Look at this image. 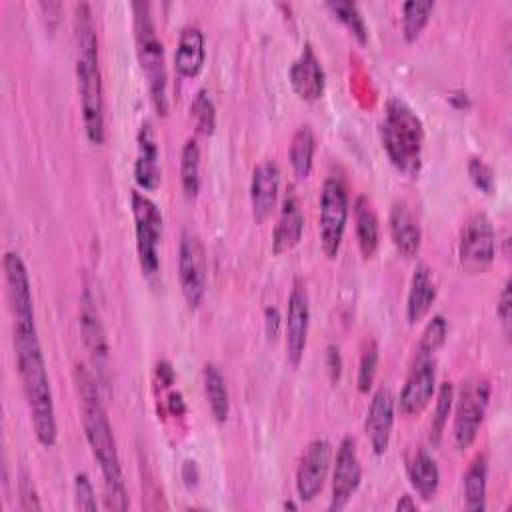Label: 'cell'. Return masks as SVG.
<instances>
[{
	"label": "cell",
	"instance_id": "ffe728a7",
	"mask_svg": "<svg viewBox=\"0 0 512 512\" xmlns=\"http://www.w3.org/2000/svg\"><path fill=\"white\" fill-rule=\"evenodd\" d=\"M160 152L150 122H144L138 132V154L134 162V180L142 190L154 192L160 186Z\"/></svg>",
	"mask_w": 512,
	"mask_h": 512
},
{
	"label": "cell",
	"instance_id": "44dd1931",
	"mask_svg": "<svg viewBox=\"0 0 512 512\" xmlns=\"http://www.w3.org/2000/svg\"><path fill=\"white\" fill-rule=\"evenodd\" d=\"M388 224H390V236L398 254L404 258H414L420 252L422 230L406 202L396 200L392 204Z\"/></svg>",
	"mask_w": 512,
	"mask_h": 512
},
{
	"label": "cell",
	"instance_id": "7402d4cb",
	"mask_svg": "<svg viewBox=\"0 0 512 512\" xmlns=\"http://www.w3.org/2000/svg\"><path fill=\"white\" fill-rule=\"evenodd\" d=\"M302 232H304V214H302L300 202L296 194H288L282 202L280 216L272 232V252L284 254L292 250L300 242Z\"/></svg>",
	"mask_w": 512,
	"mask_h": 512
},
{
	"label": "cell",
	"instance_id": "7bdbcfd3",
	"mask_svg": "<svg viewBox=\"0 0 512 512\" xmlns=\"http://www.w3.org/2000/svg\"><path fill=\"white\" fill-rule=\"evenodd\" d=\"M182 478H184L186 486H190V488L198 484V468H196L194 460H184V464H182Z\"/></svg>",
	"mask_w": 512,
	"mask_h": 512
},
{
	"label": "cell",
	"instance_id": "5b68a950",
	"mask_svg": "<svg viewBox=\"0 0 512 512\" xmlns=\"http://www.w3.org/2000/svg\"><path fill=\"white\" fill-rule=\"evenodd\" d=\"M134 38H136V52L140 60V68L146 76L150 98L158 114H168V72L164 60V46L156 34V26L152 22L150 4L148 2H134Z\"/></svg>",
	"mask_w": 512,
	"mask_h": 512
},
{
	"label": "cell",
	"instance_id": "ee69618b",
	"mask_svg": "<svg viewBox=\"0 0 512 512\" xmlns=\"http://www.w3.org/2000/svg\"><path fill=\"white\" fill-rule=\"evenodd\" d=\"M156 372H158L160 380L164 382V386L172 384V378H174V370H172V366H170L166 360L158 362V366H156Z\"/></svg>",
	"mask_w": 512,
	"mask_h": 512
},
{
	"label": "cell",
	"instance_id": "9a60e30c",
	"mask_svg": "<svg viewBox=\"0 0 512 512\" xmlns=\"http://www.w3.org/2000/svg\"><path fill=\"white\" fill-rule=\"evenodd\" d=\"M2 268L14 322H34V298L24 260L18 252L8 250L2 258Z\"/></svg>",
	"mask_w": 512,
	"mask_h": 512
},
{
	"label": "cell",
	"instance_id": "d590c367",
	"mask_svg": "<svg viewBox=\"0 0 512 512\" xmlns=\"http://www.w3.org/2000/svg\"><path fill=\"white\" fill-rule=\"evenodd\" d=\"M378 344L376 340H370L362 352V358H360V366H358V390L360 392H368L374 384V378H376V370H378Z\"/></svg>",
	"mask_w": 512,
	"mask_h": 512
},
{
	"label": "cell",
	"instance_id": "d6a6232c",
	"mask_svg": "<svg viewBox=\"0 0 512 512\" xmlns=\"http://www.w3.org/2000/svg\"><path fill=\"white\" fill-rule=\"evenodd\" d=\"M190 116L194 118L196 132L210 136L216 128V106L206 90H198L192 104H190Z\"/></svg>",
	"mask_w": 512,
	"mask_h": 512
},
{
	"label": "cell",
	"instance_id": "8d00e7d4",
	"mask_svg": "<svg viewBox=\"0 0 512 512\" xmlns=\"http://www.w3.org/2000/svg\"><path fill=\"white\" fill-rule=\"evenodd\" d=\"M74 500H76L78 510H88V512L98 510L96 494H94L92 482H90L86 472H78L76 478H74Z\"/></svg>",
	"mask_w": 512,
	"mask_h": 512
},
{
	"label": "cell",
	"instance_id": "ba28073f",
	"mask_svg": "<svg viewBox=\"0 0 512 512\" xmlns=\"http://www.w3.org/2000/svg\"><path fill=\"white\" fill-rule=\"evenodd\" d=\"M348 220V190L344 182L336 176H330L322 184L320 192V214H318V226H320V244L328 258H336L344 230Z\"/></svg>",
	"mask_w": 512,
	"mask_h": 512
},
{
	"label": "cell",
	"instance_id": "f35d334b",
	"mask_svg": "<svg viewBox=\"0 0 512 512\" xmlns=\"http://www.w3.org/2000/svg\"><path fill=\"white\" fill-rule=\"evenodd\" d=\"M18 500H20V510L28 512V510H42L40 498H38V490L30 478L28 472H22L18 478Z\"/></svg>",
	"mask_w": 512,
	"mask_h": 512
},
{
	"label": "cell",
	"instance_id": "cb8c5ba5",
	"mask_svg": "<svg viewBox=\"0 0 512 512\" xmlns=\"http://www.w3.org/2000/svg\"><path fill=\"white\" fill-rule=\"evenodd\" d=\"M204 34L196 24H186L180 30L174 54V66L180 76L194 78L204 66Z\"/></svg>",
	"mask_w": 512,
	"mask_h": 512
},
{
	"label": "cell",
	"instance_id": "277c9868",
	"mask_svg": "<svg viewBox=\"0 0 512 512\" xmlns=\"http://www.w3.org/2000/svg\"><path fill=\"white\" fill-rule=\"evenodd\" d=\"M380 138L390 162L400 172L406 176H416L420 172L424 124L404 100H388L380 122Z\"/></svg>",
	"mask_w": 512,
	"mask_h": 512
},
{
	"label": "cell",
	"instance_id": "7dc6e473",
	"mask_svg": "<svg viewBox=\"0 0 512 512\" xmlns=\"http://www.w3.org/2000/svg\"><path fill=\"white\" fill-rule=\"evenodd\" d=\"M284 508H292V510H296L298 506H296L294 502H284Z\"/></svg>",
	"mask_w": 512,
	"mask_h": 512
},
{
	"label": "cell",
	"instance_id": "ac0fdd59",
	"mask_svg": "<svg viewBox=\"0 0 512 512\" xmlns=\"http://www.w3.org/2000/svg\"><path fill=\"white\" fill-rule=\"evenodd\" d=\"M278 190H280V168L274 160L260 162L250 180V204H252V216L256 222H264L270 218L272 210L278 202Z\"/></svg>",
	"mask_w": 512,
	"mask_h": 512
},
{
	"label": "cell",
	"instance_id": "bcb514c9",
	"mask_svg": "<svg viewBox=\"0 0 512 512\" xmlns=\"http://www.w3.org/2000/svg\"><path fill=\"white\" fill-rule=\"evenodd\" d=\"M396 510L402 512V510H416V502L412 500V496H402L398 502H396Z\"/></svg>",
	"mask_w": 512,
	"mask_h": 512
},
{
	"label": "cell",
	"instance_id": "60d3db41",
	"mask_svg": "<svg viewBox=\"0 0 512 512\" xmlns=\"http://www.w3.org/2000/svg\"><path fill=\"white\" fill-rule=\"evenodd\" d=\"M326 370H328L330 382L336 384L342 376V356H340L338 346H334V344H330L326 348Z\"/></svg>",
	"mask_w": 512,
	"mask_h": 512
},
{
	"label": "cell",
	"instance_id": "4316f807",
	"mask_svg": "<svg viewBox=\"0 0 512 512\" xmlns=\"http://www.w3.org/2000/svg\"><path fill=\"white\" fill-rule=\"evenodd\" d=\"M486 490H488V462L484 454H478L464 476V506L472 512H484Z\"/></svg>",
	"mask_w": 512,
	"mask_h": 512
},
{
	"label": "cell",
	"instance_id": "6da1fadb",
	"mask_svg": "<svg viewBox=\"0 0 512 512\" xmlns=\"http://www.w3.org/2000/svg\"><path fill=\"white\" fill-rule=\"evenodd\" d=\"M74 380L82 406V424L86 432V440L90 450L100 466L104 478V500L108 510H126L130 506L124 474L120 466V456L116 448V440L112 434L110 420L106 416V408L98 394V384L92 374L84 366H76Z\"/></svg>",
	"mask_w": 512,
	"mask_h": 512
},
{
	"label": "cell",
	"instance_id": "30bf717a",
	"mask_svg": "<svg viewBox=\"0 0 512 512\" xmlns=\"http://www.w3.org/2000/svg\"><path fill=\"white\" fill-rule=\"evenodd\" d=\"M206 250L200 236L192 230H184L178 246V278L186 304L198 308L206 292Z\"/></svg>",
	"mask_w": 512,
	"mask_h": 512
},
{
	"label": "cell",
	"instance_id": "9c48e42d",
	"mask_svg": "<svg viewBox=\"0 0 512 512\" xmlns=\"http://www.w3.org/2000/svg\"><path fill=\"white\" fill-rule=\"evenodd\" d=\"M490 400V384L484 378H468L456 398L452 436L454 444L464 450L476 440Z\"/></svg>",
	"mask_w": 512,
	"mask_h": 512
},
{
	"label": "cell",
	"instance_id": "e0dca14e",
	"mask_svg": "<svg viewBox=\"0 0 512 512\" xmlns=\"http://www.w3.org/2000/svg\"><path fill=\"white\" fill-rule=\"evenodd\" d=\"M394 404L396 398L388 386H380L370 400L364 420V432L376 456H382L388 450L394 426Z\"/></svg>",
	"mask_w": 512,
	"mask_h": 512
},
{
	"label": "cell",
	"instance_id": "7c38bea8",
	"mask_svg": "<svg viewBox=\"0 0 512 512\" xmlns=\"http://www.w3.org/2000/svg\"><path fill=\"white\" fill-rule=\"evenodd\" d=\"M362 482V464L356 450V440L352 436H344L336 450L334 470H332V500L330 510H342L356 494Z\"/></svg>",
	"mask_w": 512,
	"mask_h": 512
},
{
	"label": "cell",
	"instance_id": "f546056e",
	"mask_svg": "<svg viewBox=\"0 0 512 512\" xmlns=\"http://www.w3.org/2000/svg\"><path fill=\"white\" fill-rule=\"evenodd\" d=\"M180 184L186 198H196L200 190V146L188 138L180 152Z\"/></svg>",
	"mask_w": 512,
	"mask_h": 512
},
{
	"label": "cell",
	"instance_id": "2e32d148",
	"mask_svg": "<svg viewBox=\"0 0 512 512\" xmlns=\"http://www.w3.org/2000/svg\"><path fill=\"white\" fill-rule=\"evenodd\" d=\"M80 332L96 372L100 374V378H104V372L110 360V346H108L104 324L100 320L98 306L88 288H84L80 296Z\"/></svg>",
	"mask_w": 512,
	"mask_h": 512
},
{
	"label": "cell",
	"instance_id": "8fae6325",
	"mask_svg": "<svg viewBox=\"0 0 512 512\" xmlns=\"http://www.w3.org/2000/svg\"><path fill=\"white\" fill-rule=\"evenodd\" d=\"M332 460V444L326 438H314L302 452L296 468V492L298 498L314 500L326 482Z\"/></svg>",
	"mask_w": 512,
	"mask_h": 512
},
{
	"label": "cell",
	"instance_id": "7a4b0ae2",
	"mask_svg": "<svg viewBox=\"0 0 512 512\" xmlns=\"http://www.w3.org/2000/svg\"><path fill=\"white\" fill-rule=\"evenodd\" d=\"M14 352L22 390L30 408L34 434L42 446L50 448L56 442L58 428L50 378L38 340L36 322H14Z\"/></svg>",
	"mask_w": 512,
	"mask_h": 512
},
{
	"label": "cell",
	"instance_id": "d4e9b609",
	"mask_svg": "<svg viewBox=\"0 0 512 512\" xmlns=\"http://www.w3.org/2000/svg\"><path fill=\"white\" fill-rule=\"evenodd\" d=\"M406 472L412 488L422 500H432L440 486V470L436 460L424 448H416L406 462Z\"/></svg>",
	"mask_w": 512,
	"mask_h": 512
},
{
	"label": "cell",
	"instance_id": "74e56055",
	"mask_svg": "<svg viewBox=\"0 0 512 512\" xmlns=\"http://www.w3.org/2000/svg\"><path fill=\"white\" fill-rule=\"evenodd\" d=\"M468 174H470V180L474 182V186L480 188L482 192L490 194L494 190V172L482 158H476V156L470 158Z\"/></svg>",
	"mask_w": 512,
	"mask_h": 512
},
{
	"label": "cell",
	"instance_id": "3957f363",
	"mask_svg": "<svg viewBox=\"0 0 512 512\" xmlns=\"http://www.w3.org/2000/svg\"><path fill=\"white\" fill-rule=\"evenodd\" d=\"M74 38H76V82L86 136L92 144H102L104 128V86L98 62V38L88 2L74 6Z\"/></svg>",
	"mask_w": 512,
	"mask_h": 512
},
{
	"label": "cell",
	"instance_id": "836d02e7",
	"mask_svg": "<svg viewBox=\"0 0 512 512\" xmlns=\"http://www.w3.org/2000/svg\"><path fill=\"white\" fill-rule=\"evenodd\" d=\"M454 404V388L450 382H442L440 390H438V398H436V408H434V416H432V424H430V440L432 444H438L446 422H448V414L452 410Z\"/></svg>",
	"mask_w": 512,
	"mask_h": 512
},
{
	"label": "cell",
	"instance_id": "d6986e66",
	"mask_svg": "<svg viewBox=\"0 0 512 512\" xmlns=\"http://www.w3.org/2000/svg\"><path fill=\"white\" fill-rule=\"evenodd\" d=\"M288 80H290L292 90L302 100L314 102L324 94V84H326L324 70H322V64L310 44H306L302 48V52L298 54V58L290 64Z\"/></svg>",
	"mask_w": 512,
	"mask_h": 512
},
{
	"label": "cell",
	"instance_id": "5bb4252c",
	"mask_svg": "<svg viewBox=\"0 0 512 512\" xmlns=\"http://www.w3.org/2000/svg\"><path fill=\"white\" fill-rule=\"evenodd\" d=\"M436 390V360L434 356L416 354L406 382L400 390V412L406 416L420 414L432 400Z\"/></svg>",
	"mask_w": 512,
	"mask_h": 512
},
{
	"label": "cell",
	"instance_id": "1f68e13d",
	"mask_svg": "<svg viewBox=\"0 0 512 512\" xmlns=\"http://www.w3.org/2000/svg\"><path fill=\"white\" fill-rule=\"evenodd\" d=\"M326 8L358 38V42H368V26L356 2L350 0H332L326 2Z\"/></svg>",
	"mask_w": 512,
	"mask_h": 512
},
{
	"label": "cell",
	"instance_id": "ab89813d",
	"mask_svg": "<svg viewBox=\"0 0 512 512\" xmlns=\"http://www.w3.org/2000/svg\"><path fill=\"white\" fill-rule=\"evenodd\" d=\"M496 314L502 322L504 334H510V318H512V294H510V280L504 282L500 298H498V306H496Z\"/></svg>",
	"mask_w": 512,
	"mask_h": 512
},
{
	"label": "cell",
	"instance_id": "4fadbf2b",
	"mask_svg": "<svg viewBox=\"0 0 512 512\" xmlns=\"http://www.w3.org/2000/svg\"><path fill=\"white\" fill-rule=\"evenodd\" d=\"M310 324V300L302 280H296L288 296V310L284 320V340H286V358L292 366H298L308 338Z\"/></svg>",
	"mask_w": 512,
	"mask_h": 512
},
{
	"label": "cell",
	"instance_id": "4dcf8cb0",
	"mask_svg": "<svg viewBox=\"0 0 512 512\" xmlns=\"http://www.w3.org/2000/svg\"><path fill=\"white\" fill-rule=\"evenodd\" d=\"M434 0H408L402 4V34L406 42H414L426 26Z\"/></svg>",
	"mask_w": 512,
	"mask_h": 512
},
{
	"label": "cell",
	"instance_id": "83f0119b",
	"mask_svg": "<svg viewBox=\"0 0 512 512\" xmlns=\"http://www.w3.org/2000/svg\"><path fill=\"white\" fill-rule=\"evenodd\" d=\"M202 384H204V394H206L212 416L216 418V422H226L230 412V396H228L226 380L214 364L204 366Z\"/></svg>",
	"mask_w": 512,
	"mask_h": 512
},
{
	"label": "cell",
	"instance_id": "8992f818",
	"mask_svg": "<svg viewBox=\"0 0 512 512\" xmlns=\"http://www.w3.org/2000/svg\"><path fill=\"white\" fill-rule=\"evenodd\" d=\"M130 204L134 216L138 262L146 276H154L160 268L158 248L162 240V212L152 198L138 190H132Z\"/></svg>",
	"mask_w": 512,
	"mask_h": 512
},
{
	"label": "cell",
	"instance_id": "484cf974",
	"mask_svg": "<svg viewBox=\"0 0 512 512\" xmlns=\"http://www.w3.org/2000/svg\"><path fill=\"white\" fill-rule=\"evenodd\" d=\"M354 222H356V238L364 258H372L380 244V226L376 210L368 196H358L354 202Z\"/></svg>",
	"mask_w": 512,
	"mask_h": 512
},
{
	"label": "cell",
	"instance_id": "f1b7e54d",
	"mask_svg": "<svg viewBox=\"0 0 512 512\" xmlns=\"http://www.w3.org/2000/svg\"><path fill=\"white\" fill-rule=\"evenodd\" d=\"M314 152H316V138L312 128L300 126L292 134V140L288 146V160L298 178H308L314 164Z\"/></svg>",
	"mask_w": 512,
	"mask_h": 512
},
{
	"label": "cell",
	"instance_id": "603a6c76",
	"mask_svg": "<svg viewBox=\"0 0 512 512\" xmlns=\"http://www.w3.org/2000/svg\"><path fill=\"white\" fill-rule=\"evenodd\" d=\"M438 294V284L434 272L428 264H418L414 268L408 298H406V318L410 324L420 322L432 308Z\"/></svg>",
	"mask_w": 512,
	"mask_h": 512
},
{
	"label": "cell",
	"instance_id": "b9f144b4",
	"mask_svg": "<svg viewBox=\"0 0 512 512\" xmlns=\"http://www.w3.org/2000/svg\"><path fill=\"white\" fill-rule=\"evenodd\" d=\"M280 328H282L280 310L276 306H266V310H264V330H266L268 340H276L278 334H280Z\"/></svg>",
	"mask_w": 512,
	"mask_h": 512
},
{
	"label": "cell",
	"instance_id": "e575fe53",
	"mask_svg": "<svg viewBox=\"0 0 512 512\" xmlns=\"http://www.w3.org/2000/svg\"><path fill=\"white\" fill-rule=\"evenodd\" d=\"M446 336H448V322H446V318L442 314L432 316L430 322L426 324L422 336H420L416 354H420V356H434L436 350L444 344Z\"/></svg>",
	"mask_w": 512,
	"mask_h": 512
},
{
	"label": "cell",
	"instance_id": "f6af8a7d",
	"mask_svg": "<svg viewBox=\"0 0 512 512\" xmlns=\"http://www.w3.org/2000/svg\"><path fill=\"white\" fill-rule=\"evenodd\" d=\"M168 404H170V410H172L174 414H184V410H186V406H184V400H182V394H180V392H172V394H170Z\"/></svg>",
	"mask_w": 512,
	"mask_h": 512
},
{
	"label": "cell",
	"instance_id": "52a82bcc",
	"mask_svg": "<svg viewBox=\"0 0 512 512\" xmlns=\"http://www.w3.org/2000/svg\"><path fill=\"white\" fill-rule=\"evenodd\" d=\"M496 256V230L484 212L472 214L462 230L458 242V262L468 274L486 272Z\"/></svg>",
	"mask_w": 512,
	"mask_h": 512
}]
</instances>
